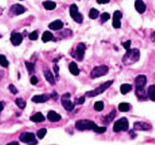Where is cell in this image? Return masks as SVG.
I'll list each match as a JSON object with an SVG mask.
<instances>
[{
	"instance_id": "1",
	"label": "cell",
	"mask_w": 155,
	"mask_h": 145,
	"mask_svg": "<svg viewBox=\"0 0 155 145\" xmlns=\"http://www.w3.org/2000/svg\"><path fill=\"white\" fill-rule=\"evenodd\" d=\"M135 94L140 99L146 98V93L144 87L147 84V77L145 75H139L135 79Z\"/></svg>"
},
{
	"instance_id": "2",
	"label": "cell",
	"mask_w": 155,
	"mask_h": 145,
	"mask_svg": "<svg viewBox=\"0 0 155 145\" xmlns=\"http://www.w3.org/2000/svg\"><path fill=\"white\" fill-rule=\"evenodd\" d=\"M140 59V50L137 48H133L127 50V53L123 58V62L124 65H132L138 61Z\"/></svg>"
},
{
	"instance_id": "3",
	"label": "cell",
	"mask_w": 155,
	"mask_h": 145,
	"mask_svg": "<svg viewBox=\"0 0 155 145\" xmlns=\"http://www.w3.org/2000/svg\"><path fill=\"white\" fill-rule=\"evenodd\" d=\"M112 83H113V81H107V82H105V83H104L103 85H101L100 87H98V88H96L95 90H92V91H90V92H87L85 93V96H87L88 98H93V97L98 96V95H99V94L104 92L107 89L109 88V87L112 85Z\"/></svg>"
},
{
	"instance_id": "4",
	"label": "cell",
	"mask_w": 155,
	"mask_h": 145,
	"mask_svg": "<svg viewBox=\"0 0 155 145\" xmlns=\"http://www.w3.org/2000/svg\"><path fill=\"white\" fill-rule=\"evenodd\" d=\"M97 124L91 120L87 119H81L78 120L75 124V127L79 130H84V129H94Z\"/></svg>"
},
{
	"instance_id": "5",
	"label": "cell",
	"mask_w": 155,
	"mask_h": 145,
	"mask_svg": "<svg viewBox=\"0 0 155 145\" xmlns=\"http://www.w3.org/2000/svg\"><path fill=\"white\" fill-rule=\"evenodd\" d=\"M109 72V67L107 66H98L92 69V71L90 72V78L91 79H97L101 76H104L107 74V72Z\"/></svg>"
},
{
	"instance_id": "6",
	"label": "cell",
	"mask_w": 155,
	"mask_h": 145,
	"mask_svg": "<svg viewBox=\"0 0 155 145\" xmlns=\"http://www.w3.org/2000/svg\"><path fill=\"white\" fill-rule=\"evenodd\" d=\"M129 129V122L126 118H123L115 123L113 126V130L115 132H120V131H126Z\"/></svg>"
},
{
	"instance_id": "7",
	"label": "cell",
	"mask_w": 155,
	"mask_h": 145,
	"mask_svg": "<svg viewBox=\"0 0 155 145\" xmlns=\"http://www.w3.org/2000/svg\"><path fill=\"white\" fill-rule=\"evenodd\" d=\"M70 93H65L63 96L61 97V103L62 105L64 106L66 111L68 112H72L75 107V105L72 103V101L70 100Z\"/></svg>"
},
{
	"instance_id": "8",
	"label": "cell",
	"mask_w": 155,
	"mask_h": 145,
	"mask_svg": "<svg viewBox=\"0 0 155 145\" xmlns=\"http://www.w3.org/2000/svg\"><path fill=\"white\" fill-rule=\"evenodd\" d=\"M70 15L74 21L78 24H81L83 22V16L79 12L78 7L76 4H72L70 7Z\"/></svg>"
},
{
	"instance_id": "9",
	"label": "cell",
	"mask_w": 155,
	"mask_h": 145,
	"mask_svg": "<svg viewBox=\"0 0 155 145\" xmlns=\"http://www.w3.org/2000/svg\"><path fill=\"white\" fill-rule=\"evenodd\" d=\"M86 47L84 43H79L78 45V47L76 48V50L74 51L73 54V57L75 59H77L78 61H82L84 59V52H85Z\"/></svg>"
},
{
	"instance_id": "10",
	"label": "cell",
	"mask_w": 155,
	"mask_h": 145,
	"mask_svg": "<svg viewBox=\"0 0 155 145\" xmlns=\"http://www.w3.org/2000/svg\"><path fill=\"white\" fill-rule=\"evenodd\" d=\"M20 140L23 143H26V144H36L35 135L33 133H29V132L22 133L20 136Z\"/></svg>"
},
{
	"instance_id": "11",
	"label": "cell",
	"mask_w": 155,
	"mask_h": 145,
	"mask_svg": "<svg viewBox=\"0 0 155 145\" xmlns=\"http://www.w3.org/2000/svg\"><path fill=\"white\" fill-rule=\"evenodd\" d=\"M123 17V14L120 10H115L114 12V16H113V23L112 25L115 29H119L121 28V18Z\"/></svg>"
},
{
	"instance_id": "12",
	"label": "cell",
	"mask_w": 155,
	"mask_h": 145,
	"mask_svg": "<svg viewBox=\"0 0 155 145\" xmlns=\"http://www.w3.org/2000/svg\"><path fill=\"white\" fill-rule=\"evenodd\" d=\"M10 41L14 46H18L23 41V36L19 33L13 32L10 36Z\"/></svg>"
},
{
	"instance_id": "13",
	"label": "cell",
	"mask_w": 155,
	"mask_h": 145,
	"mask_svg": "<svg viewBox=\"0 0 155 145\" xmlns=\"http://www.w3.org/2000/svg\"><path fill=\"white\" fill-rule=\"evenodd\" d=\"M25 10H26V9H25L23 5H21V4H14V5L11 6L10 11V13H12L13 15L18 16V15H21V14L24 13Z\"/></svg>"
},
{
	"instance_id": "14",
	"label": "cell",
	"mask_w": 155,
	"mask_h": 145,
	"mask_svg": "<svg viewBox=\"0 0 155 145\" xmlns=\"http://www.w3.org/2000/svg\"><path fill=\"white\" fill-rule=\"evenodd\" d=\"M134 7L136 9V10L140 14L144 13L146 9H147V6H146L145 3L142 0H136L135 3H134Z\"/></svg>"
},
{
	"instance_id": "15",
	"label": "cell",
	"mask_w": 155,
	"mask_h": 145,
	"mask_svg": "<svg viewBox=\"0 0 155 145\" xmlns=\"http://www.w3.org/2000/svg\"><path fill=\"white\" fill-rule=\"evenodd\" d=\"M134 128L135 129H140V130H147L152 128V126L150 124H148L147 123H143V122H137L134 123Z\"/></svg>"
},
{
	"instance_id": "16",
	"label": "cell",
	"mask_w": 155,
	"mask_h": 145,
	"mask_svg": "<svg viewBox=\"0 0 155 145\" xmlns=\"http://www.w3.org/2000/svg\"><path fill=\"white\" fill-rule=\"evenodd\" d=\"M49 98L48 95L46 94H41V95H35L32 98L33 102L35 103H44Z\"/></svg>"
},
{
	"instance_id": "17",
	"label": "cell",
	"mask_w": 155,
	"mask_h": 145,
	"mask_svg": "<svg viewBox=\"0 0 155 145\" xmlns=\"http://www.w3.org/2000/svg\"><path fill=\"white\" fill-rule=\"evenodd\" d=\"M63 23H62V21H60V20H55V21H54L53 23H51V24H49V28L51 29V30H60V29H62L63 28Z\"/></svg>"
},
{
	"instance_id": "18",
	"label": "cell",
	"mask_w": 155,
	"mask_h": 145,
	"mask_svg": "<svg viewBox=\"0 0 155 145\" xmlns=\"http://www.w3.org/2000/svg\"><path fill=\"white\" fill-rule=\"evenodd\" d=\"M48 118L51 122H58V121H60L61 119V117H60V115H59L55 112L50 111L48 114Z\"/></svg>"
},
{
	"instance_id": "19",
	"label": "cell",
	"mask_w": 155,
	"mask_h": 145,
	"mask_svg": "<svg viewBox=\"0 0 155 145\" xmlns=\"http://www.w3.org/2000/svg\"><path fill=\"white\" fill-rule=\"evenodd\" d=\"M44 76H45V79L48 81L51 85H54V84H55L54 77V75L52 74V72H50L49 70L47 69V70L44 71Z\"/></svg>"
},
{
	"instance_id": "20",
	"label": "cell",
	"mask_w": 155,
	"mask_h": 145,
	"mask_svg": "<svg viewBox=\"0 0 155 145\" xmlns=\"http://www.w3.org/2000/svg\"><path fill=\"white\" fill-rule=\"evenodd\" d=\"M30 120L33 121V122H35V123H40V122H43L45 120V117L41 112H37L31 117Z\"/></svg>"
},
{
	"instance_id": "21",
	"label": "cell",
	"mask_w": 155,
	"mask_h": 145,
	"mask_svg": "<svg viewBox=\"0 0 155 145\" xmlns=\"http://www.w3.org/2000/svg\"><path fill=\"white\" fill-rule=\"evenodd\" d=\"M43 6L48 10H52L56 8V4L53 1H45L43 2Z\"/></svg>"
},
{
	"instance_id": "22",
	"label": "cell",
	"mask_w": 155,
	"mask_h": 145,
	"mask_svg": "<svg viewBox=\"0 0 155 145\" xmlns=\"http://www.w3.org/2000/svg\"><path fill=\"white\" fill-rule=\"evenodd\" d=\"M69 70L71 73H73V75H79V69L78 67L77 64L75 62H72L69 65Z\"/></svg>"
},
{
	"instance_id": "23",
	"label": "cell",
	"mask_w": 155,
	"mask_h": 145,
	"mask_svg": "<svg viewBox=\"0 0 155 145\" xmlns=\"http://www.w3.org/2000/svg\"><path fill=\"white\" fill-rule=\"evenodd\" d=\"M147 94L148 97L151 100L155 101V86H150L148 87V91H147Z\"/></svg>"
},
{
	"instance_id": "24",
	"label": "cell",
	"mask_w": 155,
	"mask_h": 145,
	"mask_svg": "<svg viewBox=\"0 0 155 145\" xmlns=\"http://www.w3.org/2000/svg\"><path fill=\"white\" fill-rule=\"evenodd\" d=\"M115 115H116V112H115V110H112V111H111V112L109 113L108 116H106V117L104 118V123H106V124H108V123H110L111 121L114 119V118L115 117Z\"/></svg>"
},
{
	"instance_id": "25",
	"label": "cell",
	"mask_w": 155,
	"mask_h": 145,
	"mask_svg": "<svg viewBox=\"0 0 155 145\" xmlns=\"http://www.w3.org/2000/svg\"><path fill=\"white\" fill-rule=\"evenodd\" d=\"M54 38L52 33L49 32V31H46V32L43 33L42 35V37H41V40L43 41L44 42H47V41H49Z\"/></svg>"
},
{
	"instance_id": "26",
	"label": "cell",
	"mask_w": 155,
	"mask_h": 145,
	"mask_svg": "<svg viewBox=\"0 0 155 145\" xmlns=\"http://www.w3.org/2000/svg\"><path fill=\"white\" fill-rule=\"evenodd\" d=\"M121 92L123 94H126L128 93L129 92H130L131 89H132V86L131 85H129V84H123L121 86Z\"/></svg>"
},
{
	"instance_id": "27",
	"label": "cell",
	"mask_w": 155,
	"mask_h": 145,
	"mask_svg": "<svg viewBox=\"0 0 155 145\" xmlns=\"http://www.w3.org/2000/svg\"><path fill=\"white\" fill-rule=\"evenodd\" d=\"M0 65L4 67H7L9 66L8 60L6 59V57L3 55H0Z\"/></svg>"
},
{
	"instance_id": "28",
	"label": "cell",
	"mask_w": 155,
	"mask_h": 145,
	"mask_svg": "<svg viewBox=\"0 0 155 145\" xmlns=\"http://www.w3.org/2000/svg\"><path fill=\"white\" fill-rule=\"evenodd\" d=\"M118 109L121 111V112H126L129 110V105L127 104V103H121L119 106H118Z\"/></svg>"
},
{
	"instance_id": "29",
	"label": "cell",
	"mask_w": 155,
	"mask_h": 145,
	"mask_svg": "<svg viewBox=\"0 0 155 145\" xmlns=\"http://www.w3.org/2000/svg\"><path fill=\"white\" fill-rule=\"evenodd\" d=\"M89 16H90L91 19H96L99 16V11H98V10H96V9H91L90 10Z\"/></svg>"
},
{
	"instance_id": "30",
	"label": "cell",
	"mask_w": 155,
	"mask_h": 145,
	"mask_svg": "<svg viewBox=\"0 0 155 145\" xmlns=\"http://www.w3.org/2000/svg\"><path fill=\"white\" fill-rule=\"evenodd\" d=\"M16 105L21 108V109H24L25 106H26V102L23 98H16Z\"/></svg>"
},
{
	"instance_id": "31",
	"label": "cell",
	"mask_w": 155,
	"mask_h": 145,
	"mask_svg": "<svg viewBox=\"0 0 155 145\" xmlns=\"http://www.w3.org/2000/svg\"><path fill=\"white\" fill-rule=\"evenodd\" d=\"M94 108H95L96 111L101 112V111L104 109V103H103L102 101H98V102H96L95 105H94Z\"/></svg>"
},
{
	"instance_id": "32",
	"label": "cell",
	"mask_w": 155,
	"mask_h": 145,
	"mask_svg": "<svg viewBox=\"0 0 155 145\" xmlns=\"http://www.w3.org/2000/svg\"><path fill=\"white\" fill-rule=\"evenodd\" d=\"M25 65H26L27 69H28V71H29V73H32V72L35 71V64H34V63L26 61V62H25Z\"/></svg>"
},
{
	"instance_id": "33",
	"label": "cell",
	"mask_w": 155,
	"mask_h": 145,
	"mask_svg": "<svg viewBox=\"0 0 155 145\" xmlns=\"http://www.w3.org/2000/svg\"><path fill=\"white\" fill-rule=\"evenodd\" d=\"M46 134H47V129H41L37 131V137H39L40 139H42L43 137H45Z\"/></svg>"
},
{
	"instance_id": "34",
	"label": "cell",
	"mask_w": 155,
	"mask_h": 145,
	"mask_svg": "<svg viewBox=\"0 0 155 145\" xmlns=\"http://www.w3.org/2000/svg\"><path fill=\"white\" fill-rule=\"evenodd\" d=\"M110 18V16H109V14L108 13V12H104V13H103L102 14V16H101V20H102V22H106L108 21L109 19Z\"/></svg>"
},
{
	"instance_id": "35",
	"label": "cell",
	"mask_w": 155,
	"mask_h": 145,
	"mask_svg": "<svg viewBox=\"0 0 155 145\" xmlns=\"http://www.w3.org/2000/svg\"><path fill=\"white\" fill-rule=\"evenodd\" d=\"M93 130H94L95 132H97V133H104V132L106 131V128H105V127H99V126L97 125Z\"/></svg>"
},
{
	"instance_id": "36",
	"label": "cell",
	"mask_w": 155,
	"mask_h": 145,
	"mask_svg": "<svg viewBox=\"0 0 155 145\" xmlns=\"http://www.w3.org/2000/svg\"><path fill=\"white\" fill-rule=\"evenodd\" d=\"M29 39H30V40H32V41L37 40V38H38V33H37V31H33L32 33H30V34H29Z\"/></svg>"
},
{
	"instance_id": "37",
	"label": "cell",
	"mask_w": 155,
	"mask_h": 145,
	"mask_svg": "<svg viewBox=\"0 0 155 145\" xmlns=\"http://www.w3.org/2000/svg\"><path fill=\"white\" fill-rule=\"evenodd\" d=\"M9 88H10V92H12L13 94H16L17 93V89L13 86V85H10V87H9Z\"/></svg>"
},
{
	"instance_id": "38",
	"label": "cell",
	"mask_w": 155,
	"mask_h": 145,
	"mask_svg": "<svg viewBox=\"0 0 155 145\" xmlns=\"http://www.w3.org/2000/svg\"><path fill=\"white\" fill-rule=\"evenodd\" d=\"M123 47L125 48V49L126 50H129V48H130V45H131V41H127L126 42H124L123 44Z\"/></svg>"
},
{
	"instance_id": "39",
	"label": "cell",
	"mask_w": 155,
	"mask_h": 145,
	"mask_svg": "<svg viewBox=\"0 0 155 145\" xmlns=\"http://www.w3.org/2000/svg\"><path fill=\"white\" fill-rule=\"evenodd\" d=\"M30 82H31L32 85H36L38 83V79L35 76H32L31 79H30Z\"/></svg>"
},
{
	"instance_id": "40",
	"label": "cell",
	"mask_w": 155,
	"mask_h": 145,
	"mask_svg": "<svg viewBox=\"0 0 155 145\" xmlns=\"http://www.w3.org/2000/svg\"><path fill=\"white\" fill-rule=\"evenodd\" d=\"M84 97H81V98H79L77 100V104H79V105L84 104Z\"/></svg>"
},
{
	"instance_id": "41",
	"label": "cell",
	"mask_w": 155,
	"mask_h": 145,
	"mask_svg": "<svg viewBox=\"0 0 155 145\" xmlns=\"http://www.w3.org/2000/svg\"><path fill=\"white\" fill-rule=\"evenodd\" d=\"M110 0H97V2H98V4H107V3H109Z\"/></svg>"
},
{
	"instance_id": "42",
	"label": "cell",
	"mask_w": 155,
	"mask_h": 145,
	"mask_svg": "<svg viewBox=\"0 0 155 145\" xmlns=\"http://www.w3.org/2000/svg\"><path fill=\"white\" fill-rule=\"evenodd\" d=\"M54 70L56 72V77H58V72H59V67H58L57 65H54Z\"/></svg>"
},
{
	"instance_id": "43",
	"label": "cell",
	"mask_w": 155,
	"mask_h": 145,
	"mask_svg": "<svg viewBox=\"0 0 155 145\" xmlns=\"http://www.w3.org/2000/svg\"><path fill=\"white\" fill-rule=\"evenodd\" d=\"M51 96H52V98H54V100H56V99L58 98L57 93H56L55 92H53V94H52Z\"/></svg>"
},
{
	"instance_id": "44",
	"label": "cell",
	"mask_w": 155,
	"mask_h": 145,
	"mask_svg": "<svg viewBox=\"0 0 155 145\" xmlns=\"http://www.w3.org/2000/svg\"><path fill=\"white\" fill-rule=\"evenodd\" d=\"M151 39L154 41H155V32H154L153 34H152V36H151Z\"/></svg>"
},
{
	"instance_id": "45",
	"label": "cell",
	"mask_w": 155,
	"mask_h": 145,
	"mask_svg": "<svg viewBox=\"0 0 155 145\" xmlns=\"http://www.w3.org/2000/svg\"><path fill=\"white\" fill-rule=\"evenodd\" d=\"M3 109H4V105H3V103H2V102H0V112H2V111H3Z\"/></svg>"
},
{
	"instance_id": "46",
	"label": "cell",
	"mask_w": 155,
	"mask_h": 145,
	"mask_svg": "<svg viewBox=\"0 0 155 145\" xmlns=\"http://www.w3.org/2000/svg\"><path fill=\"white\" fill-rule=\"evenodd\" d=\"M18 144V143H17V142H12V143H10V144Z\"/></svg>"
},
{
	"instance_id": "47",
	"label": "cell",
	"mask_w": 155,
	"mask_h": 145,
	"mask_svg": "<svg viewBox=\"0 0 155 145\" xmlns=\"http://www.w3.org/2000/svg\"><path fill=\"white\" fill-rule=\"evenodd\" d=\"M0 37H1V36H0Z\"/></svg>"
}]
</instances>
